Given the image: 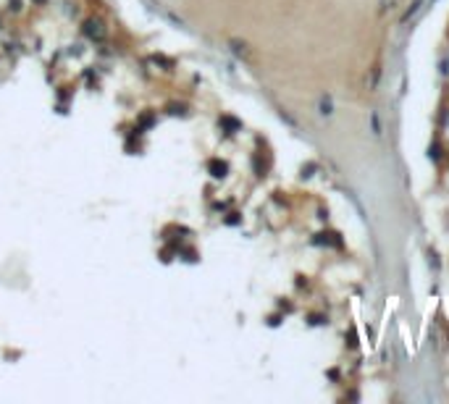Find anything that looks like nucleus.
<instances>
[{"label": "nucleus", "instance_id": "nucleus-1", "mask_svg": "<svg viewBox=\"0 0 449 404\" xmlns=\"http://www.w3.org/2000/svg\"><path fill=\"white\" fill-rule=\"evenodd\" d=\"M378 74H381V66H373V74H370L368 89H373V87H376V81H378Z\"/></svg>", "mask_w": 449, "mask_h": 404}, {"label": "nucleus", "instance_id": "nucleus-2", "mask_svg": "<svg viewBox=\"0 0 449 404\" xmlns=\"http://www.w3.org/2000/svg\"><path fill=\"white\" fill-rule=\"evenodd\" d=\"M321 113H323V116H329V113H331V100H329V97H323V100H321Z\"/></svg>", "mask_w": 449, "mask_h": 404}]
</instances>
